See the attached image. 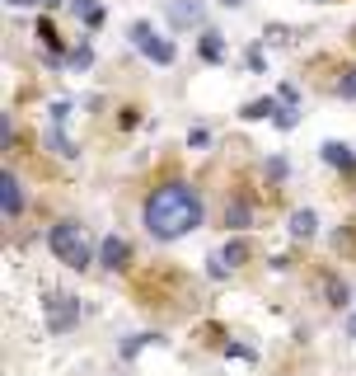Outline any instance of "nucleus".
Returning a JSON list of instances; mask_svg holds the SVG:
<instances>
[{"instance_id":"1","label":"nucleus","mask_w":356,"mask_h":376,"mask_svg":"<svg viewBox=\"0 0 356 376\" xmlns=\"http://www.w3.org/2000/svg\"><path fill=\"white\" fill-rule=\"evenodd\" d=\"M201 217H206V207H201V193L192 188V183H159L141 207V221L155 240L188 235V230L201 226Z\"/></svg>"},{"instance_id":"2","label":"nucleus","mask_w":356,"mask_h":376,"mask_svg":"<svg viewBox=\"0 0 356 376\" xmlns=\"http://www.w3.org/2000/svg\"><path fill=\"white\" fill-rule=\"evenodd\" d=\"M47 245H52V254L66 263V268H75V273H85L89 263H94V245H89L80 221H56V226L47 230Z\"/></svg>"},{"instance_id":"3","label":"nucleus","mask_w":356,"mask_h":376,"mask_svg":"<svg viewBox=\"0 0 356 376\" xmlns=\"http://www.w3.org/2000/svg\"><path fill=\"white\" fill-rule=\"evenodd\" d=\"M132 43L141 47V52H145L150 61H159V66H169V61L178 57V52H174V43H164V38H159L155 29H150V24H132Z\"/></svg>"},{"instance_id":"4","label":"nucleus","mask_w":356,"mask_h":376,"mask_svg":"<svg viewBox=\"0 0 356 376\" xmlns=\"http://www.w3.org/2000/svg\"><path fill=\"white\" fill-rule=\"evenodd\" d=\"M43 306H47V315H52V320H47V330H52V334H66L70 325L80 320V301L66 297V292H52Z\"/></svg>"},{"instance_id":"5","label":"nucleus","mask_w":356,"mask_h":376,"mask_svg":"<svg viewBox=\"0 0 356 376\" xmlns=\"http://www.w3.org/2000/svg\"><path fill=\"white\" fill-rule=\"evenodd\" d=\"M127 259H132V250H127V240L122 235H103V245H99V263L103 268H127Z\"/></svg>"},{"instance_id":"6","label":"nucleus","mask_w":356,"mask_h":376,"mask_svg":"<svg viewBox=\"0 0 356 376\" xmlns=\"http://www.w3.org/2000/svg\"><path fill=\"white\" fill-rule=\"evenodd\" d=\"M0 212H5V217H19L23 212V188H19V179H14L10 170H5V179H0Z\"/></svg>"},{"instance_id":"7","label":"nucleus","mask_w":356,"mask_h":376,"mask_svg":"<svg viewBox=\"0 0 356 376\" xmlns=\"http://www.w3.org/2000/svg\"><path fill=\"white\" fill-rule=\"evenodd\" d=\"M323 160H328L333 170H342V174H356V151L342 146V141H323Z\"/></svg>"},{"instance_id":"8","label":"nucleus","mask_w":356,"mask_h":376,"mask_svg":"<svg viewBox=\"0 0 356 376\" xmlns=\"http://www.w3.org/2000/svg\"><path fill=\"white\" fill-rule=\"evenodd\" d=\"M314 235H319V217H314L310 207L290 212V240H314Z\"/></svg>"},{"instance_id":"9","label":"nucleus","mask_w":356,"mask_h":376,"mask_svg":"<svg viewBox=\"0 0 356 376\" xmlns=\"http://www.w3.org/2000/svg\"><path fill=\"white\" fill-rule=\"evenodd\" d=\"M169 19H174L178 29H192V24H201V5L197 0H192V5L188 0H169Z\"/></svg>"},{"instance_id":"10","label":"nucleus","mask_w":356,"mask_h":376,"mask_svg":"<svg viewBox=\"0 0 356 376\" xmlns=\"http://www.w3.org/2000/svg\"><path fill=\"white\" fill-rule=\"evenodd\" d=\"M248 221H253V207H248V198H230V207H225V226H230V230H244Z\"/></svg>"},{"instance_id":"11","label":"nucleus","mask_w":356,"mask_h":376,"mask_svg":"<svg viewBox=\"0 0 356 376\" xmlns=\"http://www.w3.org/2000/svg\"><path fill=\"white\" fill-rule=\"evenodd\" d=\"M66 5H70L75 19H85V29H99V24H103V5H99V0H66Z\"/></svg>"},{"instance_id":"12","label":"nucleus","mask_w":356,"mask_h":376,"mask_svg":"<svg viewBox=\"0 0 356 376\" xmlns=\"http://www.w3.org/2000/svg\"><path fill=\"white\" fill-rule=\"evenodd\" d=\"M281 108H286V99H253V103H244V118H272V123H277V113Z\"/></svg>"},{"instance_id":"13","label":"nucleus","mask_w":356,"mask_h":376,"mask_svg":"<svg viewBox=\"0 0 356 376\" xmlns=\"http://www.w3.org/2000/svg\"><path fill=\"white\" fill-rule=\"evenodd\" d=\"M323 297H328V306H347V301H352V287L337 283V278L328 273V278H323Z\"/></svg>"},{"instance_id":"14","label":"nucleus","mask_w":356,"mask_h":376,"mask_svg":"<svg viewBox=\"0 0 356 376\" xmlns=\"http://www.w3.org/2000/svg\"><path fill=\"white\" fill-rule=\"evenodd\" d=\"M221 259L230 263V268H244V263H248V245H244V240H230V245L221 250Z\"/></svg>"},{"instance_id":"15","label":"nucleus","mask_w":356,"mask_h":376,"mask_svg":"<svg viewBox=\"0 0 356 376\" xmlns=\"http://www.w3.org/2000/svg\"><path fill=\"white\" fill-rule=\"evenodd\" d=\"M201 57H206V61H221V57H225V43H221V34H211V29L201 34Z\"/></svg>"},{"instance_id":"16","label":"nucleus","mask_w":356,"mask_h":376,"mask_svg":"<svg viewBox=\"0 0 356 376\" xmlns=\"http://www.w3.org/2000/svg\"><path fill=\"white\" fill-rule=\"evenodd\" d=\"M47 146H52L56 151V156H61V160H70V156H75V141H66V137H61V127H52V132H47Z\"/></svg>"},{"instance_id":"17","label":"nucleus","mask_w":356,"mask_h":376,"mask_svg":"<svg viewBox=\"0 0 356 376\" xmlns=\"http://www.w3.org/2000/svg\"><path fill=\"white\" fill-rule=\"evenodd\" d=\"M145 343H159V334H132V339L122 343V357H132V353H141Z\"/></svg>"},{"instance_id":"18","label":"nucleus","mask_w":356,"mask_h":376,"mask_svg":"<svg viewBox=\"0 0 356 376\" xmlns=\"http://www.w3.org/2000/svg\"><path fill=\"white\" fill-rule=\"evenodd\" d=\"M337 94H342V99H356V66L342 71V80H337Z\"/></svg>"},{"instance_id":"19","label":"nucleus","mask_w":356,"mask_h":376,"mask_svg":"<svg viewBox=\"0 0 356 376\" xmlns=\"http://www.w3.org/2000/svg\"><path fill=\"white\" fill-rule=\"evenodd\" d=\"M70 66H80V71H85V66H94V47H89V43H80L75 52H70Z\"/></svg>"},{"instance_id":"20","label":"nucleus","mask_w":356,"mask_h":376,"mask_svg":"<svg viewBox=\"0 0 356 376\" xmlns=\"http://www.w3.org/2000/svg\"><path fill=\"white\" fill-rule=\"evenodd\" d=\"M66 118H70V103L56 99V103H52V127H66Z\"/></svg>"},{"instance_id":"21","label":"nucleus","mask_w":356,"mask_h":376,"mask_svg":"<svg viewBox=\"0 0 356 376\" xmlns=\"http://www.w3.org/2000/svg\"><path fill=\"white\" fill-rule=\"evenodd\" d=\"M188 146H211V132H206V127H192V132H188Z\"/></svg>"},{"instance_id":"22","label":"nucleus","mask_w":356,"mask_h":376,"mask_svg":"<svg viewBox=\"0 0 356 376\" xmlns=\"http://www.w3.org/2000/svg\"><path fill=\"white\" fill-rule=\"evenodd\" d=\"M221 5H225V10H239V5H244V0H221Z\"/></svg>"},{"instance_id":"23","label":"nucleus","mask_w":356,"mask_h":376,"mask_svg":"<svg viewBox=\"0 0 356 376\" xmlns=\"http://www.w3.org/2000/svg\"><path fill=\"white\" fill-rule=\"evenodd\" d=\"M10 5H38V0H10Z\"/></svg>"},{"instance_id":"24","label":"nucleus","mask_w":356,"mask_h":376,"mask_svg":"<svg viewBox=\"0 0 356 376\" xmlns=\"http://www.w3.org/2000/svg\"><path fill=\"white\" fill-rule=\"evenodd\" d=\"M43 5H61V0H43Z\"/></svg>"},{"instance_id":"25","label":"nucleus","mask_w":356,"mask_h":376,"mask_svg":"<svg viewBox=\"0 0 356 376\" xmlns=\"http://www.w3.org/2000/svg\"><path fill=\"white\" fill-rule=\"evenodd\" d=\"M352 38H356V34H352Z\"/></svg>"}]
</instances>
